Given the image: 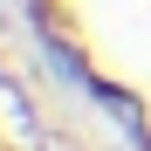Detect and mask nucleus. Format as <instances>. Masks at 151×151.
Instances as JSON below:
<instances>
[{
	"instance_id": "nucleus-1",
	"label": "nucleus",
	"mask_w": 151,
	"mask_h": 151,
	"mask_svg": "<svg viewBox=\"0 0 151 151\" xmlns=\"http://www.w3.org/2000/svg\"><path fill=\"white\" fill-rule=\"evenodd\" d=\"M62 41L151 117V0H41Z\"/></svg>"
},
{
	"instance_id": "nucleus-2",
	"label": "nucleus",
	"mask_w": 151,
	"mask_h": 151,
	"mask_svg": "<svg viewBox=\"0 0 151 151\" xmlns=\"http://www.w3.org/2000/svg\"><path fill=\"white\" fill-rule=\"evenodd\" d=\"M0 151H14V144H7V137H0Z\"/></svg>"
}]
</instances>
